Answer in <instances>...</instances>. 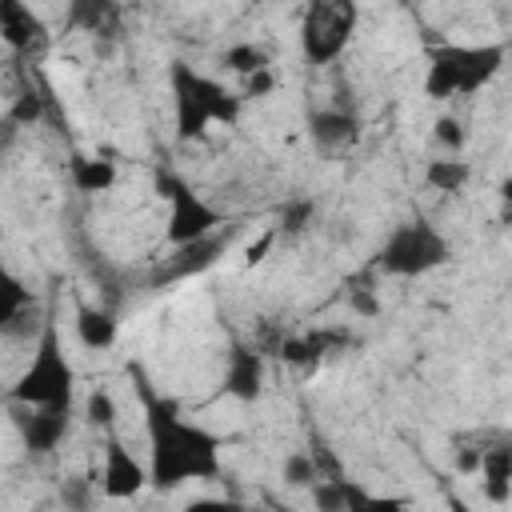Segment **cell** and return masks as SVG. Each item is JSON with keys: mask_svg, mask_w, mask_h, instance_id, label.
<instances>
[{"mask_svg": "<svg viewBox=\"0 0 512 512\" xmlns=\"http://www.w3.org/2000/svg\"><path fill=\"white\" fill-rule=\"evenodd\" d=\"M128 380L144 408L148 432V484L160 492L180 488L184 480H216L220 476V436L180 420L176 404L156 392L140 364H128Z\"/></svg>", "mask_w": 512, "mask_h": 512, "instance_id": "6da1fadb", "label": "cell"}, {"mask_svg": "<svg viewBox=\"0 0 512 512\" xmlns=\"http://www.w3.org/2000/svg\"><path fill=\"white\" fill-rule=\"evenodd\" d=\"M168 84H172V112H176V140L180 144L200 140L208 132V124H236L240 120V96H232L224 84L196 72L192 64L172 60Z\"/></svg>", "mask_w": 512, "mask_h": 512, "instance_id": "7a4b0ae2", "label": "cell"}, {"mask_svg": "<svg viewBox=\"0 0 512 512\" xmlns=\"http://www.w3.org/2000/svg\"><path fill=\"white\" fill-rule=\"evenodd\" d=\"M72 392H76V368L64 356L56 324L44 320L36 336V352L12 384V404H72Z\"/></svg>", "mask_w": 512, "mask_h": 512, "instance_id": "3957f363", "label": "cell"}, {"mask_svg": "<svg viewBox=\"0 0 512 512\" xmlns=\"http://www.w3.org/2000/svg\"><path fill=\"white\" fill-rule=\"evenodd\" d=\"M448 256H452V248L436 232V224H428L424 216H412L388 232V240L376 252V268L388 276H424V272L440 268Z\"/></svg>", "mask_w": 512, "mask_h": 512, "instance_id": "277c9868", "label": "cell"}, {"mask_svg": "<svg viewBox=\"0 0 512 512\" xmlns=\"http://www.w3.org/2000/svg\"><path fill=\"white\" fill-rule=\"evenodd\" d=\"M360 8L356 0H308L304 16H300V52L308 64H332L352 32H356Z\"/></svg>", "mask_w": 512, "mask_h": 512, "instance_id": "5b68a950", "label": "cell"}, {"mask_svg": "<svg viewBox=\"0 0 512 512\" xmlns=\"http://www.w3.org/2000/svg\"><path fill=\"white\" fill-rule=\"evenodd\" d=\"M236 232H240V220H228V228H212L208 236H196V240H188V244H172V252L160 256V260L148 268L144 288L160 292V288H172V284H180V280H192V276L208 272V268L228 252V244L236 240Z\"/></svg>", "mask_w": 512, "mask_h": 512, "instance_id": "8992f818", "label": "cell"}, {"mask_svg": "<svg viewBox=\"0 0 512 512\" xmlns=\"http://www.w3.org/2000/svg\"><path fill=\"white\" fill-rule=\"evenodd\" d=\"M156 192L168 200V244H188L196 236H208L212 228L228 224L208 200H200L184 176L156 168Z\"/></svg>", "mask_w": 512, "mask_h": 512, "instance_id": "52a82bcc", "label": "cell"}, {"mask_svg": "<svg viewBox=\"0 0 512 512\" xmlns=\"http://www.w3.org/2000/svg\"><path fill=\"white\" fill-rule=\"evenodd\" d=\"M12 420H16V428H20L24 452H28V456H48V452H56V444L68 436L72 404H20Z\"/></svg>", "mask_w": 512, "mask_h": 512, "instance_id": "ba28073f", "label": "cell"}, {"mask_svg": "<svg viewBox=\"0 0 512 512\" xmlns=\"http://www.w3.org/2000/svg\"><path fill=\"white\" fill-rule=\"evenodd\" d=\"M224 392L240 404H256L260 392H264V352L244 344V340H232L228 352H224Z\"/></svg>", "mask_w": 512, "mask_h": 512, "instance_id": "9c48e42d", "label": "cell"}, {"mask_svg": "<svg viewBox=\"0 0 512 512\" xmlns=\"http://www.w3.org/2000/svg\"><path fill=\"white\" fill-rule=\"evenodd\" d=\"M448 52L456 60V96L480 92L504 64V44H472V48L448 44Z\"/></svg>", "mask_w": 512, "mask_h": 512, "instance_id": "30bf717a", "label": "cell"}, {"mask_svg": "<svg viewBox=\"0 0 512 512\" xmlns=\"http://www.w3.org/2000/svg\"><path fill=\"white\" fill-rule=\"evenodd\" d=\"M0 40L12 52L32 56V52H40L48 44V28L24 0H0Z\"/></svg>", "mask_w": 512, "mask_h": 512, "instance_id": "8fae6325", "label": "cell"}, {"mask_svg": "<svg viewBox=\"0 0 512 512\" xmlns=\"http://www.w3.org/2000/svg\"><path fill=\"white\" fill-rule=\"evenodd\" d=\"M144 484H148V468L116 436H108L104 440V496L108 500H128Z\"/></svg>", "mask_w": 512, "mask_h": 512, "instance_id": "7c38bea8", "label": "cell"}, {"mask_svg": "<svg viewBox=\"0 0 512 512\" xmlns=\"http://www.w3.org/2000/svg\"><path fill=\"white\" fill-rule=\"evenodd\" d=\"M28 308H36L32 288L0 260V332H8V336H28L32 328L20 324V320H28Z\"/></svg>", "mask_w": 512, "mask_h": 512, "instance_id": "4fadbf2b", "label": "cell"}, {"mask_svg": "<svg viewBox=\"0 0 512 512\" xmlns=\"http://www.w3.org/2000/svg\"><path fill=\"white\" fill-rule=\"evenodd\" d=\"M308 136L316 148H340L360 136V120L348 108H316L308 112Z\"/></svg>", "mask_w": 512, "mask_h": 512, "instance_id": "5bb4252c", "label": "cell"}, {"mask_svg": "<svg viewBox=\"0 0 512 512\" xmlns=\"http://www.w3.org/2000/svg\"><path fill=\"white\" fill-rule=\"evenodd\" d=\"M76 336L84 348L92 352H104L116 344V312L104 308V304H88V300H76Z\"/></svg>", "mask_w": 512, "mask_h": 512, "instance_id": "9a60e30c", "label": "cell"}, {"mask_svg": "<svg viewBox=\"0 0 512 512\" xmlns=\"http://www.w3.org/2000/svg\"><path fill=\"white\" fill-rule=\"evenodd\" d=\"M120 24V4L116 0H68L64 8V28L68 32H116Z\"/></svg>", "mask_w": 512, "mask_h": 512, "instance_id": "2e32d148", "label": "cell"}, {"mask_svg": "<svg viewBox=\"0 0 512 512\" xmlns=\"http://www.w3.org/2000/svg\"><path fill=\"white\" fill-rule=\"evenodd\" d=\"M476 472L484 476V492L496 504H504L508 484H512V444H508V436H496L492 448H480V468Z\"/></svg>", "mask_w": 512, "mask_h": 512, "instance_id": "e0dca14e", "label": "cell"}, {"mask_svg": "<svg viewBox=\"0 0 512 512\" xmlns=\"http://www.w3.org/2000/svg\"><path fill=\"white\" fill-rule=\"evenodd\" d=\"M68 176H72V188L84 192V196H100L116 184V164L112 160H100V156H72L68 160Z\"/></svg>", "mask_w": 512, "mask_h": 512, "instance_id": "ac0fdd59", "label": "cell"}, {"mask_svg": "<svg viewBox=\"0 0 512 512\" xmlns=\"http://www.w3.org/2000/svg\"><path fill=\"white\" fill-rule=\"evenodd\" d=\"M424 92H428L432 100L456 96V60H452L448 44H440V48L432 52V64H428V76H424Z\"/></svg>", "mask_w": 512, "mask_h": 512, "instance_id": "d6986e66", "label": "cell"}, {"mask_svg": "<svg viewBox=\"0 0 512 512\" xmlns=\"http://www.w3.org/2000/svg\"><path fill=\"white\" fill-rule=\"evenodd\" d=\"M424 180H428V188H436V192H460L464 184H468V164L464 160H428V168H424Z\"/></svg>", "mask_w": 512, "mask_h": 512, "instance_id": "ffe728a7", "label": "cell"}, {"mask_svg": "<svg viewBox=\"0 0 512 512\" xmlns=\"http://www.w3.org/2000/svg\"><path fill=\"white\" fill-rule=\"evenodd\" d=\"M220 64L232 68V72H240V76H252L260 68H268V52L260 44H232V48L220 52Z\"/></svg>", "mask_w": 512, "mask_h": 512, "instance_id": "44dd1931", "label": "cell"}, {"mask_svg": "<svg viewBox=\"0 0 512 512\" xmlns=\"http://www.w3.org/2000/svg\"><path fill=\"white\" fill-rule=\"evenodd\" d=\"M4 116H8V120H16L20 128L40 124V120H44V88H20Z\"/></svg>", "mask_w": 512, "mask_h": 512, "instance_id": "7402d4cb", "label": "cell"}, {"mask_svg": "<svg viewBox=\"0 0 512 512\" xmlns=\"http://www.w3.org/2000/svg\"><path fill=\"white\" fill-rule=\"evenodd\" d=\"M316 216V200L312 196H292L284 208H280V224L276 232H288V236H300Z\"/></svg>", "mask_w": 512, "mask_h": 512, "instance_id": "603a6c76", "label": "cell"}, {"mask_svg": "<svg viewBox=\"0 0 512 512\" xmlns=\"http://www.w3.org/2000/svg\"><path fill=\"white\" fill-rule=\"evenodd\" d=\"M308 456H312L316 480H320V476H344L340 456H336V452H332V444H328L324 436H316V432H312V440H308Z\"/></svg>", "mask_w": 512, "mask_h": 512, "instance_id": "cb8c5ba5", "label": "cell"}, {"mask_svg": "<svg viewBox=\"0 0 512 512\" xmlns=\"http://www.w3.org/2000/svg\"><path fill=\"white\" fill-rule=\"evenodd\" d=\"M312 480H316L312 456H308V452H292V456L284 460V484H288V488H312Z\"/></svg>", "mask_w": 512, "mask_h": 512, "instance_id": "d4e9b609", "label": "cell"}, {"mask_svg": "<svg viewBox=\"0 0 512 512\" xmlns=\"http://www.w3.org/2000/svg\"><path fill=\"white\" fill-rule=\"evenodd\" d=\"M84 412H88V424H96V428H112V424H116V404H112V396H108L104 388H96V392L88 396Z\"/></svg>", "mask_w": 512, "mask_h": 512, "instance_id": "484cf974", "label": "cell"}, {"mask_svg": "<svg viewBox=\"0 0 512 512\" xmlns=\"http://www.w3.org/2000/svg\"><path fill=\"white\" fill-rule=\"evenodd\" d=\"M432 136H436V144H440V148H448V152L464 148V128H460V120H456V116H440V120L432 124Z\"/></svg>", "mask_w": 512, "mask_h": 512, "instance_id": "4316f807", "label": "cell"}, {"mask_svg": "<svg viewBox=\"0 0 512 512\" xmlns=\"http://www.w3.org/2000/svg\"><path fill=\"white\" fill-rule=\"evenodd\" d=\"M348 308H352L356 316L372 320V316L380 312V300L372 296V288H368V284H352V280H348Z\"/></svg>", "mask_w": 512, "mask_h": 512, "instance_id": "83f0119b", "label": "cell"}, {"mask_svg": "<svg viewBox=\"0 0 512 512\" xmlns=\"http://www.w3.org/2000/svg\"><path fill=\"white\" fill-rule=\"evenodd\" d=\"M276 240H280V232H276V228H264V232L244 248V268H256L260 260H268V252L276 248Z\"/></svg>", "mask_w": 512, "mask_h": 512, "instance_id": "f1b7e54d", "label": "cell"}, {"mask_svg": "<svg viewBox=\"0 0 512 512\" xmlns=\"http://www.w3.org/2000/svg\"><path fill=\"white\" fill-rule=\"evenodd\" d=\"M272 88H276L272 72H268V68H260V72H252V76H248V84H244V100H264V96H272Z\"/></svg>", "mask_w": 512, "mask_h": 512, "instance_id": "f546056e", "label": "cell"}, {"mask_svg": "<svg viewBox=\"0 0 512 512\" xmlns=\"http://www.w3.org/2000/svg\"><path fill=\"white\" fill-rule=\"evenodd\" d=\"M60 496H64V504H76V508H84V504H88V492H84V480H68V484L60 488Z\"/></svg>", "mask_w": 512, "mask_h": 512, "instance_id": "4dcf8cb0", "label": "cell"}, {"mask_svg": "<svg viewBox=\"0 0 512 512\" xmlns=\"http://www.w3.org/2000/svg\"><path fill=\"white\" fill-rule=\"evenodd\" d=\"M456 468L460 472H476L480 468V448H460L456 452Z\"/></svg>", "mask_w": 512, "mask_h": 512, "instance_id": "1f68e13d", "label": "cell"}, {"mask_svg": "<svg viewBox=\"0 0 512 512\" xmlns=\"http://www.w3.org/2000/svg\"><path fill=\"white\" fill-rule=\"evenodd\" d=\"M16 132H20V124H16V120H8V116H0V152H8V148H12Z\"/></svg>", "mask_w": 512, "mask_h": 512, "instance_id": "d6a6232c", "label": "cell"}]
</instances>
